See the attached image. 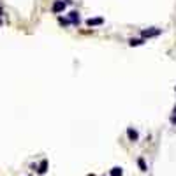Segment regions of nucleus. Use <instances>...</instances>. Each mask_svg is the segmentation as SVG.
<instances>
[{"mask_svg":"<svg viewBox=\"0 0 176 176\" xmlns=\"http://www.w3.org/2000/svg\"><path fill=\"white\" fill-rule=\"evenodd\" d=\"M174 90H176V86H174Z\"/></svg>","mask_w":176,"mask_h":176,"instance_id":"nucleus-14","label":"nucleus"},{"mask_svg":"<svg viewBox=\"0 0 176 176\" xmlns=\"http://www.w3.org/2000/svg\"><path fill=\"white\" fill-rule=\"evenodd\" d=\"M173 116H176V106H174V109H173Z\"/></svg>","mask_w":176,"mask_h":176,"instance_id":"nucleus-11","label":"nucleus"},{"mask_svg":"<svg viewBox=\"0 0 176 176\" xmlns=\"http://www.w3.org/2000/svg\"><path fill=\"white\" fill-rule=\"evenodd\" d=\"M0 25H2V20H0Z\"/></svg>","mask_w":176,"mask_h":176,"instance_id":"nucleus-13","label":"nucleus"},{"mask_svg":"<svg viewBox=\"0 0 176 176\" xmlns=\"http://www.w3.org/2000/svg\"><path fill=\"white\" fill-rule=\"evenodd\" d=\"M138 165H139V169L143 171V173H146V171H148V165H146V162H144L143 157H139V159H138Z\"/></svg>","mask_w":176,"mask_h":176,"instance_id":"nucleus-7","label":"nucleus"},{"mask_svg":"<svg viewBox=\"0 0 176 176\" xmlns=\"http://www.w3.org/2000/svg\"><path fill=\"white\" fill-rule=\"evenodd\" d=\"M141 44H144L143 37L141 39H130V41H129V46H132V48H134V46H141Z\"/></svg>","mask_w":176,"mask_h":176,"instance_id":"nucleus-8","label":"nucleus"},{"mask_svg":"<svg viewBox=\"0 0 176 176\" xmlns=\"http://www.w3.org/2000/svg\"><path fill=\"white\" fill-rule=\"evenodd\" d=\"M58 23H60V25H64V27H67V25H72L71 21H69V18H58Z\"/></svg>","mask_w":176,"mask_h":176,"instance_id":"nucleus-10","label":"nucleus"},{"mask_svg":"<svg viewBox=\"0 0 176 176\" xmlns=\"http://www.w3.org/2000/svg\"><path fill=\"white\" fill-rule=\"evenodd\" d=\"M160 32H162L160 28H144L143 32H141V37L146 41V39H150V37H157Z\"/></svg>","mask_w":176,"mask_h":176,"instance_id":"nucleus-1","label":"nucleus"},{"mask_svg":"<svg viewBox=\"0 0 176 176\" xmlns=\"http://www.w3.org/2000/svg\"><path fill=\"white\" fill-rule=\"evenodd\" d=\"M69 21H71L72 25H77V23H79V12H77V11H71V12H69Z\"/></svg>","mask_w":176,"mask_h":176,"instance_id":"nucleus-5","label":"nucleus"},{"mask_svg":"<svg viewBox=\"0 0 176 176\" xmlns=\"http://www.w3.org/2000/svg\"><path fill=\"white\" fill-rule=\"evenodd\" d=\"M102 23H104L102 18H90V20H86L88 27H97V25H102Z\"/></svg>","mask_w":176,"mask_h":176,"instance_id":"nucleus-4","label":"nucleus"},{"mask_svg":"<svg viewBox=\"0 0 176 176\" xmlns=\"http://www.w3.org/2000/svg\"><path fill=\"white\" fill-rule=\"evenodd\" d=\"M51 11L56 12V14L62 12V11H65V2H64V0H55V2H53V7H51Z\"/></svg>","mask_w":176,"mask_h":176,"instance_id":"nucleus-2","label":"nucleus"},{"mask_svg":"<svg viewBox=\"0 0 176 176\" xmlns=\"http://www.w3.org/2000/svg\"><path fill=\"white\" fill-rule=\"evenodd\" d=\"M127 136H129V139H130V141H134V143L139 139L138 130H136V129H132V127H129V129H127Z\"/></svg>","mask_w":176,"mask_h":176,"instance_id":"nucleus-3","label":"nucleus"},{"mask_svg":"<svg viewBox=\"0 0 176 176\" xmlns=\"http://www.w3.org/2000/svg\"><path fill=\"white\" fill-rule=\"evenodd\" d=\"M88 176H95V174H88Z\"/></svg>","mask_w":176,"mask_h":176,"instance_id":"nucleus-12","label":"nucleus"},{"mask_svg":"<svg viewBox=\"0 0 176 176\" xmlns=\"http://www.w3.org/2000/svg\"><path fill=\"white\" fill-rule=\"evenodd\" d=\"M46 171H48V160L44 159V160H41V164L37 165V173L39 174H46Z\"/></svg>","mask_w":176,"mask_h":176,"instance_id":"nucleus-6","label":"nucleus"},{"mask_svg":"<svg viewBox=\"0 0 176 176\" xmlns=\"http://www.w3.org/2000/svg\"><path fill=\"white\" fill-rule=\"evenodd\" d=\"M121 174H123V169L118 167V165H115V167L111 169V176H121Z\"/></svg>","mask_w":176,"mask_h":176,"instance_id":"nucleus-9","label":"nucleus"}]
</instances>
